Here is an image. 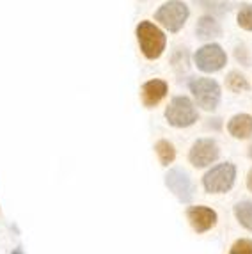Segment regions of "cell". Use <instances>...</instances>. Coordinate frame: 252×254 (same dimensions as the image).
<instances>
[{"mask_svg":"<svg viewBox=\"0 0 252 254\" xmlns=\"http://www.w3.org/2000/svg\"><path fill=\"white\" fill-rule=\"evenodd\" d=\"M135 34H137L140 52H142V55L147 61H155L158 57H162L165 45H167V38H165L164 30L160 29L158 25H155L153 21L144 20L137 25Z\"/></svg>","mask_w":252,"mask_h":254,"instance_id":"1","label":"cell"},{"mask_svg":"<svg viewBox=\"0 0 252 254\" xmlns=\"http://www.w3.org/2000/svg\"><path fill=\"white\" fill-rule=\"evenodd\" d=\"M236 180V167L231 162L213 165L202 176V187L208 194H226L233 189Z\"/></svg>","mask_w":252,"mask_h":254,"instance_id":"2","label":"cell"},{"mask_svg":"<svg viewBox=\"0 0 252 254\" xmlns=\"http://www.w3.org/2000/svg\"><path fill=\"white\" fill-rule=\"evenodd\" d=\"M190 93L195 98L197 107L202 110H215L220 103V85L213 78H206V76H199V78H192L189 84Z\"/></svg>","mask_w":252,"mask_h":254,"instance_id":"3","label":"cell"},{"mask_svg":"<svg viewBox=\"0 0 252 254\" xmlns=\"http://www.w3.org/2000/svg\"><path fill=\"white\" fill-rule=\"evenodd\" d=\"M165 119L171 127L189 128L199 119V112L189 96H176L165 109Z\"/></svg>","mask_w":252,"mask_h":254,"instance_id":"4","label":"cell"},{"mask_svg":"<svg viewBox=\"0 0 252 254\" xmlns=\"http://www.w3.org/2000/svg\"><path fill=\"white\" fill-rule=\"evenodd\" d=\"M190 16V9L185 2H178V0H171L165 2L158 7L155 13V20L160 25L165 27L169 32H180L185 27L187 20Z\"/></svg>","mask_w":252,"mask_h":254,"instance_id":"5","label":"cell"},{"mask_svg":"<svg viewBox=\"0 0 252 254\" xmlns=\"http://www.w3.org/2000/svg\"><path fill=\"white\" fill-rule=\"evenodd\" d=\"M193 63L202 73H215L220 71L227 64V55L220 45L210 43V45H204L193 54Z\"/></svg>","mask_w":252,"mask_h":254,"instance_id":"6","label":"cell"},{"mask_svg":"<svg viewBox=\"0 0 252 254\" xmlns=\"http://www.w3.org/2000/svg\"><path fill=\"white\" fill-rule=\"evenodd\" d=\"M165 185L181 203H190L195 194V185H193L192 178L187 171L180 169V167H173L165 174Z\"/></svg>","mask_w":252,"mask_h":254,"instance_id":"7","label":"cell"},{"mask_svg":"<svg viewBox=\"0 0 252 254\" xmlns=\"http://www.w3.org/2000/svg\"><path fill=\"white\" fill-rule=\"evenodd\" d=\"M219 157H220L219 144L213 139H206V137L195 140L189 151V162L193 167H197V169L211 165L213 162L219 160Z\"/></svg>","mask_w":252,"mask_h":254,"instance_id":"8","label":"cell"},{"mask_svg":"<svg viewBox=\"0 0 252 254\" xmlns=\"http://www.w3.org/2000/svg\"><path fill=\"white\" fill-rule=\"evenodd\" d=\"M187 219H189L190 226H192L195 233H206L211 228H215L219 215H217L213 208L197 204V206H190L187 210Z\"/></svg>","mask_w":252,"mask_h":254,"instance_id":"9","label":"cell"},{"mask_svg":"<svg viewBox=\"0 0 252 254\" xmlns=\"http://www.w3.org/2000/svg\"><path fill=\"white\" fill-rule=\"evenodd\" d=\"M169 85L162 78H153V80H147L140 87V100H142V105L146 109H155L165 96H167Z\"/></svg>","mask_w":252,"mask_h":254,"instance_id":"10","label":"cell"},{"mask_svg":"<svg viewBox=\"0 0 252 254\" xmlns=\"http://www.w3.org/2000/svg\"><path fill=\"white\" fill-rule=\"evenodd\" d=\"M227 131L235 139H249L252 137V116L251 114H236L229 119L227 123Z\"/></svg>","mask_w":252,"mask_h":254,"instance_id":"11","label":"cell"},{"mask_svg":"<svg viewBox=\"0 0 252 254\" xmlns=\"http://www.w3.org/2000/svg\"><path fill=\"white\" fill-rule=\"evenodd\" d=\"M195 34L202 41H208V39L220 38L222 36V27H220V23L213 16L202 14L197 20V25H195Z\"/></svg>","mask_w":252,"mask_h":254,"instance_id":"12","label":"cell"},{"mask_svg":"<svg viewBox=\"0 0 252 254\" xmlns=\"http://www.w3.org/2000/svg\"><path fill=\"white\" fill-rule=\"evenodd\" d=\"M155 151H156V157H158L160 164L164 165V167H169V165L176 160V148H174L173 142H169V140H165V139H160L158 142H156Z\"/></svg>","mask_w":252,"mask_h":254,"instance_id":"13","label":"cell"},{"mask_svg":"<svg viewBox=\"0 0 252 254\" xmlns=\"http://www.w3.org/2000/svg\"><path fill=\"white\" fill-rule=\"evenodd\" d=\"M226 87L233 93H245V91H251V82L244 73L233 69L226 76Z\"/></svg>","mask_w":252,"mask_h":254,"instance_id":"14","label":"cell"},{"mask_svg":"<svg viewBox=\"0 0 252 254\" xmlns=\"http://www.w3.org/2000/svg\"><path fill=\"white\" fill-rule=\"evenodd\" d=\"M236 220L244 226L247 231H252V201H240L233 206Z\"/></svg>","mask_w":252,"mask_h":254,"instance_id":"15","label":"cell"},{"mask_svg":"<svg viewBox=\"0 0 252 254\" xmlns=\"http://www.w3.org/2000/svg\"><path fill=\"white\" fill-rule=\"evenodd\" d=\"M236 21H238V25L244 30L252 32V4H244L240 7Z\"/></svg>","mask_w":252,"mask_h":254,"instance_id":"16","label":"cell"},{"mask_svg":"<svg viewBox=\"0 0 252 254\" xmlns=\"http://www.w3.org/2000/svg\"><path fill=\"white\" fill-rule=\"evenodd\" d=\"M171 63H173L174 69H176L178 73L187 71V69H189V52H187V48H176Z\"/></svg>","mask_w":252,"mask_h":254,"instance_id":"17","label":"cell"},{"mask_svg":"<svg viewBox=\"0 0 252 254\" xmlns=\"http://www.w3.org/2000/svg\"><path fill=\"white\" fill-rule=\"evenodd\" d=\"M229 254H252L251 238H238L229 249Z\"/></svg>","mask_w":252,"mask_h":254,"instance_id":"18","label":"cell"},{"mask_svg":"<svg viewBox=\"0 0 252 254\" xmlns=\"http://www.w3.org/2000/svg\"><path fill=\"white\" fill-rule=\"evenodd\" d=\"M235 57H236V61H240V63L244 64V66H249V64H251V59H249V52H247V48H245V47H236Z\"/></svg>","mask_w":252,"mask_h":254,"instance_id":"19","label":"cell"},{"mask_svg":"<svg viewBox=\"0 0 252 254\" xmlns=\"http://www.w3.org/2000/svg\"><path fill=\"white\" fill-rule=\"evenodd\" d=\"M247 189L252 192V167L249 169V173H247Z\"/></svg>","mask_w":252,"mask_h":254,"instance_id":"20","label":"cell"},{"mask_svg":"<svg viewBox=\"0 0 252 254\" xmlns=\"http://www.w3.org/2000/svg\"><path fill=\"white\" fill-rule=\"evenodd\" d=\"M13 254H23V253H21V249L18 247V249H14V251H13Z\"/></svg>","mask_w":252,"mask_h":254,"instance_id":"21","label":"cell"}]
</instances>
